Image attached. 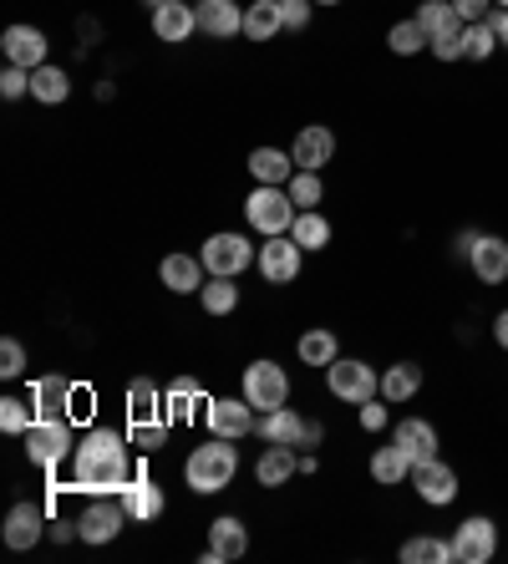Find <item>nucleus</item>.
I'll return each mask as SVG.
<instances>
[{
	"mask_svg": "<svg viewBox=\"0 0 508 564\" xmlns=\"http://www.w3.org/2000/svg\"><path fill=\"white\" fill-rule=\"evenodd\" d=\"M295 473H300V447H290V443H264L260 463H255V478H260V488H280V484H290Z\"/></svg>",
	"mask_w": 508,
	"mask_h": 564,
	"instance_id": "412c9836",
	"label": "nucleus"
},
{
	"mask_svg": "<svg viewBox=\"0 0 508 564\" xmlns=\"http://www.w3.org/2000/svg\"><path fill=\"white\" fill-rule=\"evenodd\" d=\"M391 443L402 447L412 463H432L437 458V427H432L428 417H402L397 422V437Z\"/></svg>",
	"mask_w": 508,
	"mask_h": 564,
	"instance_id": "b1692460",
	"label": "nucleus"
},
{
	"mask_svg": "<svg viewBox=\"0 0 508 564\" xmlns=\"http://www.w3.org/2000/svg\"><path fill=\"white\" fill-rule=\"evenodd\" d=\"M290 239H295L305 254H315V250H326L331 245V219L321 209H300L295 214V224H290Z\"/></svg>",
	"mask_w": 508,
	"mask_h": 564,
	"instance_id": "c85d7f7f",
	"label": "nucleus"
},
{
	"mask_svg": "<svg viewBox=\"0 0 508 564\" xmlns=\"http://www.w3.org/2000/svg\"><path fill=\"white\" fill-rule=\"evenodd\" d=\"M463 260L478 275V285H504L508 280V239L498 235H463Z\"/></svg>",
	"mask_w": 508,
	"mask_h": 564,
	"instance_id": "6e6552de",
	"label": "nucleus"
},
{
	"mask_svg": "<svg viewBox=\"0 0 508 564\" xmlns=\"http://www.w3.org/2000/svg\"><path fill=\"white\" fill-rule=\"evenodd\" d=\"M290 158H295V169H311V173H321L336 158V132L331 128H300L295 132V148H290Z\"/></svg>",
	"mask_w": 508,
	"mask_h": 564,
	"instance_id": "6ab92c4d",
	"label": "nucleus"
},
{
	"mask_svg": "<svg viewBox=\"0 0 508 564\" xmlns=\"http://www.w3.org/2000/svg\"><path fill=\"white\" fill-rule=\"evenodd\" d=\"M290 198H295V209H315L321 198H326V184H321V173L311 169H295V178H290Z\"/></svg>",
	"mask_w": 508,
	"mask_h": 564,
	"instance_id": "a19ab883",
	"label": "nucleus"
},
{
	"mask_svg": "<svg viewBox=\"0 0 508 564\" xmlns=\"http://www.w3.org/2000/svg\"><path fill=\"white\" fill-rule=\"evenodd\" d=\"M72 397H77V381L56 377V371H46V377L31 381V408H36V417H66L72 422Z\"/></svg>",
	"mask_w": 508,
	"mask_h": 564,
	"instance_id": "2eb2a0df",
	"label": "nucleus"
},
{
	"mask_svg": "<svg viewBox=\"0 0 508 564\" xmlns=\"http://www.w3.org/2000/svg\"><path fill=\"white\" fill-rule=\"evenodd\" d=\"M391 402L387 397H371V402H361V427L366 433H387V422H391Z\"/></svg>",
	"mask_w": 508,
	"mask_h": 564,
	"instance_id": "49530a36",
	"label": "nucleus"
},
{
	"mask_svg": "<svg viewBox=\"0 0 508 564\" xmlns=\"http://www.w3.org/2000/svg\"><path fill=\"white\" fill-rule=\"evenodd\" d=\"M488 21H494V31H498V46H504V52H508V11H494V15H488Z\"/></svg>",
	"mask_w": 508,
	"mask_h": 564,
	"instance_id": "3c124183",
	"label": "nucleus"
},
{
	"mask_svg": "<svg viewBox=\"0 0 508 564\" xmlns=\"http://www.w3.org/2000/svg\"><path fill=\"white\" fill-rule=\"evenodd\" d=\"M315 0H280V15H285V31H305L311 26Z\"/></svg>",
	"mask_w": 508,
	"mask_h": 564,
	"instance_id": "de8ad7c7",
	"label": "nucleus"
},
{
	"mask_svg": "<svg viewBox=\"0 0 508 564\" xmlns=\"http://www.w3.org/2000/svg\"><path fill=\"white\" fill-rule=\"evenodd\" d=\"M122 524H128L122 499H91L87 509L77 513V539L82 544H112V539L122 534Z\"/></svg>",
	"mask_w": 508,
	"mask_h": 564,
	"instance_id": "9b49d317",
	"label": "nucleus"
},
{
	"mask_svg": "<svg viewBox=\"0 0 508 564\" xmlns=\"http://www.w3.org/2000/svg\"><path fill=\"white\" fill-rule=\"evenodd\" d=\"M163 412V392L153 387V377H138L128 387V417H158Z\"/></svg>",
	"mask_w": 508,
	"mask_h": 564,
	"instance_id": "4c0bfd02",
	"label": "nucleus"
},
{
	"mask_svg": "<svg viewBox=\"0 0 508 564\" xmlns=\"http://www.w3.org/2000/svg\"><path fill=\"white\" fill-rule=\"evenodd\" d=\"M21 371H26V346L15 336H6L0 341V377H21Z\"/></svg>",
	"mask_w": 508,
	"mask_h": 564,
	"instance_id": "c03bdc74",
	"label": "nucleus"
},
{
	"mask_svg": "<svg viewBox=\"0 0 508 564\" xmlns=\"http://www.w3.org/2000/svg\"><path fill=\"white\" fill-rule=\"evenodd\" d=\"M245 397L255 412H274L290 402V377L280 361H249L245 367Z\"/></svg>",
	"mask_w": 508,
	"mask_h": 564,
	"instance_id": "1a4fd4ad",
	"label": "nucleus"
},
{
	"mask_svg": "<svg viewBox=\"0 0 508 564\" xmlns=\"http://www.w3.org/2000/svg\"><path fill=\"white\" fill-rule=\"evenodd\" d=\"M315 6H341V0H315Z\"/></svg>",
	"mask_w": 508,
	"mask_h": 564,
	"instance_id": "5fc2aeb1",
	"label": "nucleus"
},
{
	"mask_svg": "<svg viewBox=\"0 0 508 564\" xmlns=\"http://www.w3.org/2000/svg\"><path fill=\"white\" fill-rule=\"evenodd\" d=\"M194 15H198V31L209 41H235L245 31V11H239L235 0H198Z\"/></svg>",
	"mask_w": 508,
	"mask_h": 564,
	"instance_id": "a211bd4d",
	"label": "nucleus"
},
{
	"mask_svg": "<svg viewBox=\"0 0 508 564\" xmlns=\"http://www.w3.org/2000/svg\"><path fill=\"white\" fill-rule=\"evenodd\" d=\"M198 301L209 315H235L239 311V285L229 275H209V285L198 290Z\"/></svg>",
	"mask_w": 508,
	"mask_h": 564,
	"instance_id": "c9c22d12",
	"label": "nucleus"
},
{
	"mask_svg": "<svg viewBox=\"0 0 508 564\" xmlns=\"http://www.w3.org/2000/svg\"><path fill=\"white\" fill-rule=\"evenodd\" d=\"M412 488H418V499L432 503V509H447V503L463 494V488H457V473L447 468L443 458L418 463V468H412Z\"/></svg>",
	"mask_w": 508,
	"mask_h": 564,
	"instance_id": "f8f14e48",
	"label": "nucleus"
},
{
	"mask_svg": "<svg viewBox=\"0 0 508 564\" xmlns=\"http://www.w3.org/2000/svg\"><path fill=\"white\" fill-rule=\"evenodd\" d=\"M418 26L428 31V46H432L437 36H447V31H457V26H468V21L457 15L453 0H422V6H418Z\"/></svg>",
	"mask_w": 508,
	"mask_h": 564,
	"instance_id": "c756f323",
	"label": "nucleus"
},
{
	"mask_svg": "<svg viewBox=\"0 0 508 564\" xmlns=\"http://www.w3.org/2000/svg\"><path fill=\"white\" fill-rule=\"evenodd\" d=\"M194 402H198V381L194 377H173L163 392V412L169 422H194Z\"/></svg>",
	"mask_w": 508,
	"mask_h": 564,
	"instance_id": "f704fd0d",
	"label": "nucleus"
},
{
	"mask_svg": "<svg viewBox=\"0 0 508 564\" xmlns=\"http://www.w3.org/2000/svg\"><path fill=\"white\" fill-rule=\"evenodd\" d=\"M26 93H31V72L6 62V72H0V97H11L15 102V97H26Z\"/></svg>",
	"mask_w": 508,
	"mask_h": 564,
	"instance_id": "a18cd8bd",
	"label": "nucleus"
},
{
	"mask_svg": "<svg viewBox=\"0 0 508 564\" xmlns=\"http://www.w3.org/2000/svg\"><path fill=\"white\" fill-rule=\"evenodd\" d=\"M128 443L138 447V453H158V447L169 443V427L158 417H132V427H128Z\"/></svg>",
	"mask_w": 508,
	"mask_h": 564,
	"instance_id": "79ce46f5",
	"label": "nucleus"
},
{
	"mask_svg": "<svg viewBox=\"0 0 508 564\" xmlns=\"http://www.w3.org/2000/svg\"><path fill=\"white\" fill-rule=\"evenodd\" d=\"M418 392H422V367L418 361H397V367L381 371V397H387L391 408H397V402H412Z\"/></svg>",
	"mask_w": 508,
	"mask_h": 564,
	"instance_id": "bb28decb",
	"label": "nucleus"
},
{
	"mask_svg": "<svg viewBox=\"0 0 508 564\" xmlns=\"http://www.w3.org/2000/svg\"><path fill=\"white\" fill-rule=\"evenodd\" d=\"M198 260H204V270H209V275H229V280H239V275L249 270V264L260 260V250H255V245H249L245 235H235V229H219V235L204 239Z\"/></svg>",
	"mask_w": 508,
	"mask_h": 564,
	"instance_id": "39448f33",
	"label": "nucleus"
},
{
	"mask_svg": "<svg viewBox=\"0 0 508 564\" xmlns=\"http://www.w3.org/2000/svg\"><path fill=\"white\" fill-rule=\"evenodd\" d=\"M300 361H305V367H331V361H336L341 356V341H336V330H305V336H300Z\"/></svg>",
	"mask_w": 508,
	"mask_h": 564,
	"instance_id": "72a5a7b5",
	"label": "nucleus"
},
{
	"mask_svg": "<svg viewBox=\"0 0 508 564\" xmlns=\"http://www.w3.org/2000/svg\"><path fill=\"white\" fill-rule=\"evenodd\" d=\"M432 56H437V62H463V56H468V41H463V26L457 31H447V36H437L428 46Z\"/></svg>",
	"mask_w": 508,
	"mask_h": 564,
	"instance_id": "37998d69",
	"label": "nucleus"
},
{
	"mask_svg": "<svg viewBox=\"0 0 508 564\" xmlns=\"http://www.w3.org/2000/svg\"><path fill=\"white\" fill-rule=\"evenodd\" d=\"M118 499H122V509H128V519H138V524H153L158 513H163V488H158L148 473H132Z\"/></svg>",
	"mask_w": 508,
	"mask_h": 564,
	"instance_id": "aec40b11",
	"label": "nucleus"
},
{
	"mask_svg": "<svg viewBox=\"0 0 508 564\" xmlns=\"http://www.w3.org/2000/svg\"><path fill=\"white\" fill-rule=\"evenodd\" d=\"M31 97H36V102H46V107H62L66 97H72V77H66L62 66H36V72H31Z\"/></svg>",
	"mask_w": 508,
	"mask_h": 564,
	"instance_id": "2f4dec72",
	"label": "nucleus"
},
{
	"mask_svg": "<svg viewBox=\"0 0 508 564\" xmlns=\"http://www.w3.org/2000/svg\"><path fill=\"white\" fill-rule=\"evenodd\" d=\"M0 52H6V62H11V66L36 72V66H46V31H41V26H6Z\"/></svg>",
	"mask_w": 508,
	"mask_h": 564,
	"instance_id": "f3484780",
	"label": "nucleus"
},
{
	"mask_svg": "<svg viewBox=\"0 0 508 564\" xmlns=\"http://www.w3.org/2000/svg\"><path fill=\"white\" fill-rule=\"evenodd\" d=\"M235 473H239L235 437H209V443H198L194 453H188V463H183V478H188L194 494H224V488L235 484Z\"/></svg>",
	"mask_w": 508,
	"mask_h": 564,
	"instance_id": "f03ea898",
	"label": "nucleus"
},
{
	"mask_svg": "<svg viewBox=\"0 0 508 564\" xmlns=\"http://www.w3.org/2000/svg\"><path fill=\"white\" fill-rule=\"evenodd\" d=\"M245 550H249V529L239 524L235 513H219V519L209 524V550H204V564H235Z\"/></svg>",
	"mask_w": 508,
	"mask_h": 564,
	"instance_id": "dca6fc26",
	"label": "nucleus"
},
{
	"mask_svg": "<svg viewBox=\"0 0 508 564\" xmlns=\"http://www.w3.org/2000/svg\"><path fill=\"white\" fill-rule=\"evenodd\" d=\"M209 270H204V260H194V254H163V264H158V280L173 290V295H194V290L209 285Z\"/></svg>",
	"mask_w": 508,
	"mask_h": 564,
	"instance_id": "4be33fe9",
	"label": "nucleus"
},
{
	"mask_svg": "<svg viewBox=\"0 0 508 564\" xmlns=\"http://www.w3.org/2000/svg\"><path fill=\"white\" fill-rule=\"evenodd\" d=\"M36 422V408L21 397H0V433L6 437H26V427Z\"/></svg>",
	"mask_w": 508,
	"mask_h": 564,
	"instance_id": "e433bc0d",
	"label": "nucleus"
},
{
	"mask_svg": "<svg viewBox=\"0 0 508 564\" xmlns=\"http://www.w3.org/2000/svg\"><path fill=\"white\" fill-rule=\"evenodd\" d=\"M249 173H255V184L285 188L290 178H295V158L280 153V148H255V153H249Z\"/></svg>",
	"mask_w": 508,
	"mask_h": 564,
	"instance_id": "a878e982",
	"label": "nucleus"
},
{
	"mask_svg": "<svg viewBox=\"0 0 508 564\" xmlns=\"http://www.w3.org/2000/svg\"><path fill=\"white\" fill-rule=\"evenodd\" d=\"M457 6V15H463V21H488V15L498 11L494 0H453Z\"/></svg>",
	"mask_w": 508,
	"mask_h": 564,
	"instance_id": "09e8293b",
	"label": "nucleus"
},
{
	"mask_svg": "<svg viewBox=\"0 0 508 564\" xmlns=\"http://www.w3.org/2000/svg\"><path fill=\"white\" fill-rule=\"evenodd\" d=\"M494 6H498V11H508V0H494Z\"/></svg>",
	"mask_w": 508,
	"mask_h": 564,
	"instance_id": "6e6d98bb",
	"label": "nucleus"
},
{
	"mask_svg": "<svg viewBox=\"0 0 508 564\" xmlns=\"http://www.w3.org/2000/svg\"><path fill=\"white\" fill-rule=\"evenodd\" d=\"M72 453H77V437H72V422L66 417H36L26 427V458L41 473H56Z\"/></svg>",
	"mask_w": 508,
	"mask_h": 564,
	"instance_id": "7ed1b4c3",
	"label": "nucleus"
},
{
	"mask_svg": "<svg viewBox=\"0 0 508 564\" xmlns=\"http://www.w3.org/2000/svg\"><path fill=\"white\" fill-rule=\"evenodd\" d=\"M128 437L112 433V427H91L87 437L77 443V453H72V494H87V499H118L122 488H128V478L138 468H132L128 458Z\"/></svg>",
	"mask_w": 508,
	"mask_h": 564,
	"instance_id": "f257e3e1",
	"label": "nucleus"
},
{
	"mask_svg": "<svg viewBox=\"0 0 508 564\" xmlns=\"http://www.w3.org/2000/svg\"><path fill=\"white\" fill-rule=\"evenodd\" d=\"M412 468H418V463L407 458L397 443H387V447H377V453H371V478H377L381 488L407 484V478H412Z\"/></svg>",
	"mask_w": 508,
	"mask_h": 564,
	"instance_id": "cd10ccee",
	"label": "nucleus"
},
{
	"mask_svg": "<svg viewBox=\"0 0 508 564\" xmlns=\"http://www.w3.org/2000/svg\"><path fill=\"white\" fill-rule=\"evenodd\" d=\"M295 198H290V188H274V184H260L255 194L245 198V219L255 235H290V224H295Z\"/></svg>",
	"mask_w": 508,
	"mask_h": 564,
	"instance_id": "20e7f679",
	"label": "nucleus"
},
{
	"mask_svg": "<svg viewBox=\"0 0 508 564\" xmlns=\"http://www.w3.org/2000/svg\"><path fill=\"white\" fill-rule=\"evenodd\" d=\"M255 408H249V397L239 392V397H219V402H209V433L214 437H249L255 433Z\"/></svg>",
	"mask_w": 508,
	"mask_h": 564,
	"instance_id": "4468645a",
	"label": "nucleus"
},
{
	"mask_svg": "<svg viewBox=\"0 0 508 564\" xmlns=\"http://www.w3.org/2000/svg\"><path fill=\"white\" fill-rule=\"evenodd\" d=\"M463 41H468V62H488V56L498 52L494 21H468V26H463Z\"/></svg>",
	"mask_w": 508,
	"mask_h": 564,
	"instance_id": "ea45409f",
	"label": "nucleus"
},
{
	"mask_svg": "<svg viewBox=\"0 0 508 564\" xmlns=\"http://www.w3.org/2000/svg\"><path fill=\"white\" fill-rule=\"evenodd\" d=\"M255 433L264 437V443H290V447H321V422L300 417L295 408H274V412H260V422H255Z\"/></svg>",
	"mask_w": 508,
	"mask_h": 564,
	"instance_id": "0eeeda50",
	"label": "nucleus"
},
{
	"mask_svg": "<svg viewBox=\"0 0 508 564\" xmlns=\"http://www.w3.org/2000/svg\"><path fill=\"white\" fill-rule=\"evenodd\" d=\"M326 387H331V397L352 402V408H361V402L381 397L377 367H366V361H356V356H336V361H331V367H326Z\"/></svg>",
	"mask_w": 508,
	"mask_h": 564,
	"instance_id": "423d86ee",
	"label": "nucleus"
},
{
	"mask_svg": "<svg viewBox=\"0 0 508 564\" xmlns=\"http://www.w3.org/2000/svg\"><path fill=\"white\" fill-rule=\"evenodd\" d=\"M158 6H173V0H148V11H158Z\"/></svg>",
	"mask_w": 508,
	"mask_h": 564,
	"instance_id": "864d4df0",
	"label": "nucleus"
},
{
	"mask_svg": "<svg viewBox=\"0 0 508 564\" xmlns=\"http://www.w3.org/2000/svg\"><path fill=\"white\" fill-rule=\"evenodd\" d=\"M402 564H457V560H453V539L412 534V539L402 544Z\"/></svg>",
	"mask_w": 508,
	"mask_h": 564,
	"instance_id": "473e14b6",
	"label": "nucleus"
},
{
	"mask_svg": "<svg viewBox=\"0 0 508 564\" xmlns=\"http://www.w3.org/2000/svg\"><path fill=\"white\" fill-rule=\"evenodd\" d=\"M300 254H305V250H300L290 235H270L260 245V260H255V264H260V275L270 280V285H290V280L300 275Z\"/></svg>",
	"mask_w": 508,
	"mask_h": 564,
	"instance_id": "ddd939ff",
	"label": "nucleus"
},
{
	"mask_svg": "<svg viewBox=\"0 0 508 564\" xmlns=\"http://www.w3.org/2000/svg\"><path fill=\"white\" fill-rule=\"evenodd\" d=\"M285 31V15H280V0H255L245 11V36L249 41H274Z\"/></svg>",
	"mask_w": 508,
	"mask_h": 564,
	"instance_id": "7c9ffc66",
	"label": "nucleus"
},
{
	"mask_svg": "<svg viewBox=\"0 0 508 564\" xmlns=\"http://www.w3.org/2000/svg\"><path fill=\"white\" fill-rule=\"evenodd\" d=\"M498 554V524L488 513H473L453 529V560L457 564H488Z\"/></svg>",
	"mask_w": 508,
	"mask_h": 564,
	"instance_id": "9d476101",
	"label": "nucleus"
},
{
	"mask_svg": "<svg viewBox=\"0 0 508 564\" xmlns=\"http://www.w3.org/2000/svg\"><path fill=\"white\" fill-rule=\"evenodd\" d=\"M198 31V15L188 0H173V6H158L153 11V36L169 41V46H179V41H188Z\"/></svg>",
	"mask_w": 508,
	"mask_h": 564,
	"instance_id": "393cba45",
	"label": "nucleus"
},
{
	"mask_svg": "<svg viewBox=\"0 0 508 564\" xmlns=\"http://www.w3.org/2000/svg\"><path fill=\"white\" fill-rule=\"evenodd\" d=\"M41 534H46V509L41 503H15L6 513V544L11 550H31V544H41Z\"/></svg>",
	"mask_w": 508,
	"mask_h": 564,
	"instance_id": "5701e85b",
	"label": "nucleus"
},
{
	"mask_svg": "<svg viewBox=\"0 0 508 564\" xmlns=\"http://www.w3.org/2000/svg\"><path fill=\"white\" fill-rule=\"evenodd\" d=\"M387 46L397 56H418V52H428V31L418 26V15L412 21H397V26L387 31Z\"/></svg>",
	"mask_w": 508,
	"mask_h": 564,
	"instance_id": "58836bf2",
	"label": "nucleus"
},
{
	"mask_svg": "<svg viewBox=\"0 0 508 564\" xmlns=\"http://www.w3.org/2000/svg\"><path fill=\"white\" fill-rule=\"evenodd\" d=\"M494 341L508 351V311H498V321H494Z\"/></svg>",
	"mask_w": 508,
	"mask_h": 564,
	"instance_id": "603ef678",
	"label": "nucleus"
},
{
	"mask_svg": "<svg viewBox=\"0 0 508 564\" xmlns=\"http://www.w3.org/2000/svg\"><path fill=\"white\" fill-rule=\"evenodd\" d=\"M87 417H91V392L77 387V397H72V422H87Z\"/></svg>",
	"mask_w": 508,
	"mask_h": 564,
	"instance_id": "8fccbe9b",
	"label": "nucleus"
}]
</instances>
